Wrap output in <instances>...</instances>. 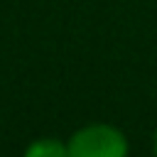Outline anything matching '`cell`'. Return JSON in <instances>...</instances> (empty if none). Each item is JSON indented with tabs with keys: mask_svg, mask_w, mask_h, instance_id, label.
I'll return each instance as SVG.
<instances>
[{
	"mask_svg": "<svg viewBox=\"0 0 157 157\" xmlns=\"http://www.w3.org/2000/svg\"><path fill=\"white\" fill-rule=\"evenodd\" d=\"M69 157H128V140L113 125H86L69 140Z\"/></svg>",
	"mask_w": 157,
	"mask_h": 157,
	"instance_id": "obj_1",
	"label": "cell"
},
{
	"mask_svg": "<svg viewBox=\"0 0 157 157\" xmlns=\"http://www.w3.org/2000/svg\"><path fill=\"white\" fill-rule=\"evenodd\" d=\"M155 152H157V132H155Z\"/></svg>",
	"mask_w": 157,
	"mask_h": 157,
	"instance_id": "obj_3",
	"label": "cell"
},
{
	"mask_svg": "<svg viewBox=\"0 0 157 157\" xmlns=\"http://www.w3.org/2000/svg\"><path fill=\"white\" fill-rule=\"evenodd\" d=\"M25 157H69V147L61 140L42 137V140H34L25 150Z\"/></svg>",
	"mask_w": 157,
	"mask_h": 157,
	"instance_id": "obj_2",
	"label": "cell"
}]
</instances>
